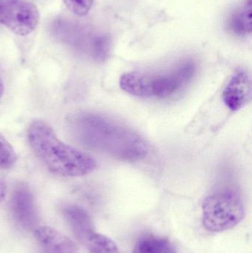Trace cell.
<instances>
[{
    "label": "cell",
    "instance_id": "obj_1",
    "mask_svg": "<svg viewBox=\"0 0 252 253\" xmlns=\"http://www.w3.org/2000/svg\"><path fill=\"white\" fill-rule=\"evenodd\" d=\"M74 131L87 147L120 160L136 162L147 153V144L139 134L101 116H81L75 120Z\"/></svg>",
    "mask_w": 252,
    "mask_h": 253
},
{
    "label": "cell",
    "instance_id": "obj_2",
    "mask_svg": "<svg viewBox=\"0 0 252 253\" xmlns=\"http://www.w3.org/2000/svg\"><path fill=\"white\" fill-rule=\"evenodd\" d=\"M28 140L37 159L52 173L79 177L96 169V160L90 155L61 141L44 122L36 120L30 125Z\"/></svg>",
    "mask_w": 252,
    "mask_h": 253
},
{
    "label": "cell",
    "instance_id": "obj_3",
    "mask_svg": "<svg viewBox=\"0 0 252 253\" xmlns=\"http://www.w3.org/2000/svg\"><path fill=\"white\" fill-rule=\"evenodd\" d=\"M195 66L186 63L174 71L163 74L127 73L120 79V86L132 96L144 98H165L185 87L193 77Z\"/></svg>",
    "mask_w": 252,
    "mask_h": 253
},
{
    "label": "cell",
    "instance_id": "obj_4",
    "mask_svg": "<svg viewBox=\"0 0 252 253\" xmlns=\"http://www.w3.org/2000/svg\"><path fill=\"white\" fill-rule=\"evenodd\" d=\"M245 216V208L238 193L232 190L216 192L202 204V224L213 233L226 231L236 227Z\"/></svg>",
    "mask_w": 252,
    "mask_h": 253
},
{
    "label": "cell",
    "instance_id": "obj_5",
    "mask_svg": "<svg viewBox=\"0 0 252 253\" xmlns=\"http://www.w3.org/2000/svg\"><path fill=\"white\" fill-rule=\"evenodd\" d=\"M40 13L26 0H0V24L16 35L31 34L38 25Z\"/></svg>",
    "mask_w": 252,
    "mask_h": 253
},
{
    "label": "cell",
    "instance_id": "obj_6",
    "mask_svg": "<svg viewBox=\"0 0 252 253\" xmlns=\"http://www.w3.org/2000/svg\"><path fill=\"white\" fill-rule=\"evenodd\" d=\"M10 212L14 221L26 230H35L38 224V214L31 190L25 185H19L12 195Z\"/></svg>",
    "mask_w": 252,
    "mask_h": 253
},
{
    "label": "cell",
    "instance_id": "obj_7",
    "mask_svg": "<svg viewBox=\"0 0 252 253\" xmlns=\"http://www.w3.org/2000/svg\"><path fill=\"white\" fill-rule=\"evenodd\" d=\"M252 82L250 75L244 71L234 74L223 93L225 105L230 111H237L251 100Z\"/></svg>",
    "mask_w": 252,
    "mask_h": 253
},
{
    "label": "cell",
    "instance_id": "obj_8",
    "mask_svg": "<svg viewBox=\"0 0 252 253\" xmlns=\"http://www.w3.org/2000/svg\"><path fill=\"white\" fill-rule=\"evenodd\" d=\"M34 235L43 253H78L69 238L48 226H38Z\"/></svg>",
    "mask_w": 252,
    "mask_h": 253
},
{
    "label": "cell",
    "instance_id": "obj_9",
    "mask_svg": "<svg viewBox=\"0 0 252 253\" xmlns=\"http://www.w3.org/2000/svg\"><path fill=\"white\" fill-rule=\"evenodd\" d=\"M63 214L72 233L78 240L84 243L87 237L94 232L88 212L81 207L69 205L64 208Z\"/></svg>",
    "mask_w": 252,
    "mask_h": 253
},
{
    "label": "cell",
    "instance_id": "obj_10",
    "mask_svg": "<svg viewBox=\"0 0 252 253\" xmlns=\"http://www.w3.org/2000/svg\"><path fill=\"white\" fill-rule=\"evenodd\" d=\"M229 28L238 35H247L252 32V0H247L231 16Z\"/></svg>",
    "mask_w": 252,
    "mask_h": 253
},
{
    "label": "cell",
    "instance_id": "obj_11",
    "mask_svg": "<svg viewBox=\"0 0 252 253\" xmlns=\"http://www.w3.org/2000/svg\"><path fill=\"white\" fill-rule=\"evenodd\" d=\"M133 253H176L168 241L156 236L142 237L136 244Z\"/></svg>",
    "mask_w": 252,
    "mask_h": 253
},
{
    "label": "cell",
    "instance_id": "obj_12",
    "mask_svg": "<svg viewBox=\"0 0 252 253\" xmlns=\"http://www.w3.org/2000/svg\"><path fill=\"white\" fill-rule=\"evenodd\" d=\"M90 253H120L119 248L112 239L93 232L84 242Z\"/></svg>",
    "mask_w": 252,
    "mask_h": 253
},
{
    "label": "cell",
    "instance_id": "obj_13",
    "mask_svg": "<svg viewBox=\"0 0 252 253\" xmlns=\"http://www.w3.org/2000/svg\"><path fill=\"white\" fill-rule=\"evenodd\" d=\"M17 160L15 153L10 143L0 134V169H9Z\"/></svg>",
    "mask_w": 252,
    "mask_h": 253
},
{
    "label": "cell",
    "instance_id": "obj_14",
    "mask_svg": "<svg viewBox=\"0 0 252 253\" xmlns=\"http://www.w3.org/2000/svg\"><path fill=\"white\" fill-rule=\"evenodd\" d=\"M68 9L78 16H86L93 6L94 0H63Z\"/></svg>",
    "mask_w": 252,
    "mask_h": 253
},
{
    "label": "cell",
    "instance_id": "obj_15",
    "mask_svg": "<svg viewBox=\"0 0 252 253\" xmlns=\"http://www.w3.org/2000/svg\"><path fill=\"white\" fill-rule=\"evenodd\" d=\"M6 195V187L4 183L0 180V204L4 201Z\"/></svg>",
    "mask_w": 252,
    "mask_h": 253
},
{
    "label": "cell",
    "instance_id": "obj_16",
    "mask_svg": "<svg viewBox=\"0 0 252 253\" xmlns=\"http://www.w3.org/2000/svg\"><path fill=\"white\" fill-rule=\"evenodd\" d=\"M4 92V84H3L2 80H1V75H0V98L2 96Z\"/></svg>",
    "mask_w": 252,
    "mask_h": 253
}]
</instances>
